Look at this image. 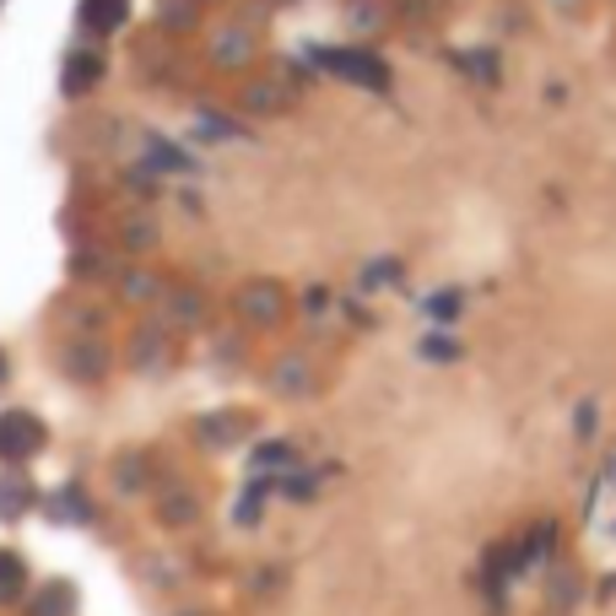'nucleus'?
Wrapping results in <instances>:
<instances>
[{
	"instance_id": "f257e3e1",
	"label": "nucleus",
	"mask_w": 616,
	"mask_h": 616,
	"mask_svg": "<svg viewBox=\"0 0 616 616\" xmlns=\"http://www.w3.org/2000/svg\"><path fill=\"white\" fill-rule=\"evenodd\" d=\"M308 60H313L319 71H330V76L352 82V87H368V93H390V65H384L379 54H368V49H313Z\"/></svg>"
},
{
	"instance_id": "f03ea898",
	"label": "nucleus",
	"mask_w": 616,
	"mask_h": 616,
	"mask_svg": "<svg viewBox=\"0 0 616 616\" xmlns=\"http://www.w3.org/2000/svg\"><path fill=\"white\" fill-rule=\"evenodd\" d=\"M44 422L33 417V411H5L0 417V460H11V465H22V460H33L38 449H44Z\"/></svg>"
},
{
	"instance_id": "7ed1b4c3",
	"label": "nucleus",
	"mask_w": 616,
	"mask_h": 616,
	"mask_svg": "<svg viewBox=\"0 0 616 616\" xmlns=\"http://www.w3.org/2000/svg\"><path fill=\"white\" fill-rule=\"evenodd\" d=\"M98 76H103V60L93 54V49H76L71 60H65V98H82L87 87H98Z\"/></svg>"
},
{
	"instance_id": "20e7f679",
	"label": "nucleus",
	"mask_w": 616,
	"mask_h": 616,
	"mask_svg": "<svg viewBox=\"0 0 616 616\" xmlns=\"http://www.w3.org/2000/svg\"><path fill=\"white\" fill-rule=\"evenodd\" d=\"M125 16H131V0H82V22L93 33H114L125 27Z\"/></svg>"
},
{
	"instance_id": "39448f33",
	"label": "nucleus",
	"mask_w": 616,
	"mask_h": 616,
	"mask_svg": "<svg viewBox=\"0 0 616 616\" xmlns=\"http://www.w3.org/2000/svg\"><path fill=\"white\" fill-rule=\"evenodd\" d=\"M22 590H27V568H22V557H16V552H0V606L16 601Z\"/></svg>"
},
{
	"instance_id": "423d86ee",
	"label": "nucleus",
	"mask_w": 616,
	"mask_h": 616,
	"mask_svg": "<svg viewBox=\"0 0 616 616\" xmlns=\"http://www.w3.org/2000/svg\"><path fill=\"white\" fill-rule=\"evenodd\" d=\"M276 298H282L276 287H249V293H244V304H238V308H244V313H249L255 324H260V319L271 324V319L282 313V304H276Z\"/></svg>"
},
{
	"instance_id": "0eeeda50",
	"label": "nucleus",
	"mask_w": 616,
	"mask_h": 616,
	"mask_svg": "<svg viewBox=\"0 0 616 616\" xmlns=\"http://www.w3.org/2000/svg\"><path fill=\"white\" fill-rule=\"evenodd\" d=\"M76 612V595H71V584H49L38 601H33V616H71Z\"/></svg>"
},
{
	"instance_id": "6e6552de",
	"label": "nucleus",
	"mask_w": 616,
	"mask_h": 616,
	"mask_svg": "<svg viewBox=\"0 0 616 616\" xmlns=\"http://www.w3.org/2000/svg\"><path fill=\"white\" fill-rule=\"evenodd\" d=\"M249 109H266V114H276V109H293V93H276V87H249V98H244Z\"/></svg>"
},
{
	"instance_id": "1a4fd4ad",
	"label": "nucleus",
	"mask_w": 616,
	"mask_h": 616,
	"mask_svg": "<svg viewBox=\"0 0 616 616\" xmlns=\"http://www.w3.org/2000/svg\"><path fill=\"white\" fill-rule=\"evenodd\" d=\"M249 49H255V44H249V33H227V44H217V60H222V65H244V60H249Z\"/></svg>"
},
{
	"instance_id": "9d476101",
	"label": "nucleus",
	"mask_w": 616,
	"mask_h": 616,
	"mask_svg": "<svg viewBox=\"0 0 616 616\" xmlns=\"http://www.w3.org/2000/svg\"><path fill=\"white\" fill-rule=\"evenodd\" d=\"M266 465H271V470H276V465H293V449H287V444H271V449H260V455H255V470H266Z\"/></svg>"
},
{
	"instance_id": "9b49d317",
	"label": "nucleus",
	"mask_w": 616,
	"mask_h": 616,
	"mask_svg": "<svg viewBox=\"0 0 616 616\" xmlns=\"http://www.w3.org/2000/svg\"><path fill=\"white\" fill-rule=\"evenodd\" d=\"M574 595H579L574 574H557V579H552V606H563V601H574Z\"/></svg>"
},
{
	"instance_id": "f8f14e48",
	"label": "nucleus",
	"mask_w": 616,
	"mask_h": 616,
	"mask_svg": "<svg viewBox=\"0 0 616 616\" xmlns=\"http://www.w3.org/2000/svg\"><path fill=\"white\" fill-rule=\"evenodd\" d=\"M162 519H195V503H189V497H173V503L162 508Z\"/></svg>"
},
{
	"instance_id": "ddd939ff",
	"label": "nucleus",
	"mask_w": 616,
	"mask_h": 616,
	"mask_svg": "<svg viewBox=\"0 0 616 616\" xmlns=\"http://www.w3.org/2000/svg\"><path fill=\"white\" fill-rule=\"evenodd\" d=\"M579 433H595V406H579Z\"/></svg>"
},
{
	"instance_id": "4468645a",
	"label": "nucleus",
	"mask_w": 616,
	"mask_h": 616,
	"mask_svg": "<svg viewBox=\"0 0 616 616\" xmlns=\"http://www.w3.org/2000/svg\"><path fill=\"white\" fill-rule=\"evenodd\" d=\"M0 379H5V357H0Z\"/></svg>"
}]
</instances>
